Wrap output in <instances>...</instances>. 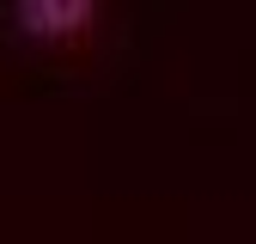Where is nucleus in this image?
<instances>
[{
  "mask_svg": "<svg viewBox=\"0 0 256 244\" xmlns=\"http://www.w3.org/2000/svg\"><path fill=\"white\" fill-rule=\"evenodd\" d=\"M18 24L37 30V37H68V30H86L92 24V6H86V0H24Z\"/></svg>",
  "mask_w": 256,
  "mask_h": 244,
  "instance_id": "nucleus-1",
  "label": "nucleus"
}]
</instances>
